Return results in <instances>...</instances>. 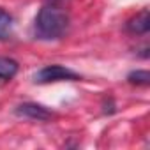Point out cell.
<instances>
[{
	"instance_id": "cell-6",
	"label": "cell",
	"mask_w": 150,
	"mask_h": 150,
	"mask_svg": "<svg viewBox=\"0 0 150 150\" xmlns=\"http://www.w3.org/2000/svg\"><path fill=\"white\" fill-rule=\"evenodd\" d=\"M13 35V16L0 9V41H7Z\"/></svg>"
},
{
	"instance_id": "cell-3",
	"label": "cell",
	"mask_w": 150,
	"mask_h": 150,
	"mask_svg": "<svg viewBox=\"0 0 150 150\" xmlns=\"http://www.w3.org/2000/svg\"><path fill=\"white\" fill-rule=\"evenodd\" d=\"M14 113H16L18 117H23V118L41 120V122L50 120V118L53 117V113H51L48 108H44L42 104H37V103H23V104H20V106L14 110Z\"/></svg>"
},
{
	"instance_id": "cell-7",
	"label": "cell",
	"mask_w": 150,
	"mask_h": 150,
	"mask_svg": "<svg viewBox=\"0 0 150 150\" xmlns=\"http://www.w3.org/2000/svg\"><path fill=\"white\" fill-rule=\"evenodd\" d=\"M127 81L131 85H141V87H146L150 83V72L148 71H132L127 74Z\"/></svg>"
},
{
	"instance_id": "cell-1",
	"label": "cell",
	"mask_w": 150,
	"mask_h": 150,
	"mask_svg": "<svg viewBox=\"0 0 150 150\" xmlns=\"http://www.w3.org/2000/svg\"><path fill=\"white\" fill-rule=\"evenodd\" d=\"M69 27V16L64 9L57 6H44L34 23V32L37 39L51 41V39H60Z\"/></svg>"
},
{
	"instance_id": "cell-5",
	"label": "cell",
	"mask_w": 150,
	"mask_h": 150,
	"mask_svg": "<svg viewBox=\"0 0 150 150\" xmlns=\"http://www.w3.org/2000/svg\"><path fill=\"white\" fill-rule=\"evenodd\" d=\"M20 64L14 58L9 57H0V80L2 81H9L18 74Z\"/></svg>"
},
{
	"instance_id": "cell-4",
	"label": "cell",
	"mask_w": 150,
	"mask_h": 150,
	"mask_svg": "<svg viewBox=\"0 0 150 150\" xmlns=\"http://www.w3.org/2000/svg\"><path fill=\"white\" fill-rule=\"evenodd\" d=\"M125 28L131 34H138V35L139 34H146L150 30V13H148V9H143L141 13H138L136 16H132L127 21Z\"/></svg>"
},
{
	"instance_id": "cell-2",
	"label": "cell",
	"mask_w": 150,
	"mask_h": 150,
	"mask_svg": "<svg viewBox=\"0 0 150 150\" xmlns=\"http://www.w3.org/2000/svg\"><path fill=\"white\" fill-rule=\"evenodd\" d=\"M81 80L78 72H74L64 65L53 64V65H46L42 69H39L34 74V81L35 83H53V81H78Z\"/></svg>"
}]
</instances>
